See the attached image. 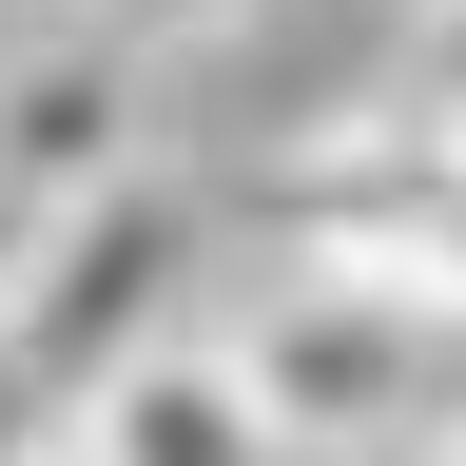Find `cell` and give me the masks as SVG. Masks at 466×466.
I'll return each instance as SVG.
<instances>
[{
    "label": "cell",
    "instance_id": "1",
    "mask_svg": "<svg viewBox=\"0 0 466 466\" xmlns=\"http://www.w3.org/2000/svg\"><path fill=\"white\" fill-rule=\"evenodd\" d=\"M253 370L272 447L291 466H370V447H428L447 428V370H466V311L428 272H370V253H272V291L214 330Z\"/></svg>",
    "mask_w": 466,
    "mask_h": 466
},
{
    "label": "cell",
    "instance_id": "2",
    "mask_svg": "<svg viewBox=\"0 0 466 466\" xmlns=\"http://www.w3.org/2000/svg\"><path fill=\"white\" fill-rule=\"evenodd\" d=\"M195 272H214L195 175H116V195L39 214V272H20V311H0V330L39 350V389H58V408H97L137 350H175V330H195Z\"/></svg>",
    "mask_w": 466,
    "mask_h": 466
},
{
    "label": "cell",
    "instance_id": "3",
    "mask_svg": "<svg viewBox=\"0 0 466 466\" xmlns=\"http://www.w3.org/2000/svg\"><path fill=\"white\" fill-rule=\"evenodd\" d=\"M116 175H156V58L97 20H39L0 58V214H78Z\"/></svg>",
    "mask_w": 466,
    "mask_h": 466
},
{
    "label": "cell",
    "instance_id": "4",
    "mask_svg": "<svg viewBox=\"0 0 466 466\" xmlns=\"http://www.w3.org/2000/svg\"><path fill=\"white\" fill-rule=\"evenodd\" d=\"M78 428H97V466H291V447H272V408H253V370H233L214 330L137 350V370L78 408Z\"/></svg>",
    "mask_w": 466,
    "mask_h": 466
},
{
    "label": "cell",
    "instance_id": "5",
    "mask_svg": "<svg viewBox=\"0 0 466 466\" xmlns=\"http://www.w3.org/2000/svg\"><path fill=\"white\" fill-rule=\"evenodd\" d=\"M78 20H97V39H137V58H195V39L253 20V0H78Z\"/></svg>",
    "mask_w": 466,
    "mask_h": 466
},
{
    "label": "cell",
    "instance_id": "6",
    "mask_svg": "<svg viewBox=\"0 0 466 466\" xmlns=\"http://www.w3.org/2000/svg\"><path fill=\"white\" fill-rule=\"evenodd\" d=\"M39 447H78V408H58V389H39V350L0 330V466H39Z\"/></svg>",
    "mask_w": 466,
    "mask_h": 466
},
{
    "label": "cell",
    "instance_id": "7",
    "mask_svg": "<svg viewBox=\"0 0 466 466\" xmlns=\"http://www.w3.org/2000/svg\"><path fill=\"white\" fill-rule=\"evenodd\" d=\"M408 97L466 137V0H408Z\"/></svg>",
    "mask_w": 466,
    "mask_h": 466
},
{
    "label": "cell",
    "instance_id": "8",
    "mask_svg": "<svg viewBox=\"0 0 466 466\" xmlns=\"http://www.w3.org/2000/svg\"><path fill=\"white\" fill-rule=\"evenodd\" d=\"M428 466H466V370H447V428H428Z\"/></svg>",
    "mask_w": 466,
    "mask_h": 466
},
{
    "label": "cell",
    "instance_id": "9",
    "mask_svg": "<svg viewBox=\"0 0 466 466\" xmlns=\"http://www.w3.org/2000/svg\"><path fill=\"white\" fill-rule=\"evenodd\" d=\"M39 466H97V428H78V447H39Z\"/></svg>",
    "mask_w": 466,
    "mask_h": 466
}]
</instances>
